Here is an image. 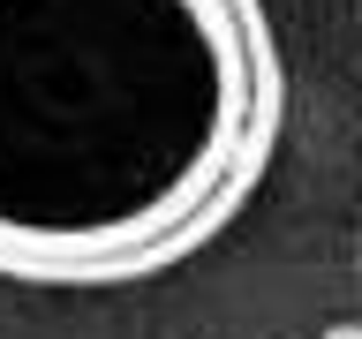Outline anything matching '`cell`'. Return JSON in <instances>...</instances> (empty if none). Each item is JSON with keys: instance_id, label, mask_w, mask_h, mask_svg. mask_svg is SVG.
Segmentation results:
<instances>
[{"instance_id": "cell-1", "label": "cell", "mask_w": 362, "mask_h": 339, "mask_svg": "<svg viewBox=\"0 0 362 339\" xmlns=\"http://www.w3.org/2000/svg\"><path fill=\"white\" fill-rule=\"evenodd\" d=\"M287 53L264 0H0V279L136 287L264 189Z\"/></svg>"}, {"instance_id": "cell-2", "label": "cell", "mask_w": 362, "mask_h": 339, "mask_svg": "<svg viewBox=\"0 0 362 339\" xmlns=\"http://www.w3.org/2000/svg\"><path fill=\"white\" fill-rule=\"evenodd\" d=\"M317 339H362V324H332V332H317Z\"/></svg>"}]
</instances>
